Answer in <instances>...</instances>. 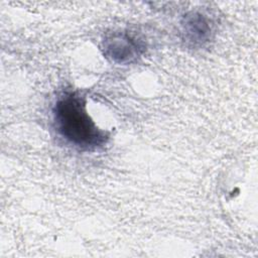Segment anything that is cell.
I'll return each mask as SVG.
<instances>
[{"instance_id":"obj_1","label":"cell","mask_w":258,"mask_h":258,"mask_svg":"<svg viewBox=\"0 0 258 258\" xmlns=\"http://www.w3.org/2000/svg\"><path fill=\"white\" fill-rule=\"evenodd\" d=\"M52 112L56 132L70 144L82 150H95L106 144L109 136L89 116L81 93L66 92Z\"/></svg>"},{"instance_id":"obj_3","label":"cell","mask_w":258,"mask_h":258,"mask_svg":"<svg viewBox=\"0 0 258 258\" xmlns=\"http://www.w3.org/2000/svg\"><path fill=\"white\" fill-rule=\"evenodd\" d=\"M185 39L194 43H204L211 38L212 26L209 19L198 12L185 15L182 23Z\"/></svg>"},{"instance_id":"obj_2","label":"cell","mask_w":258,"mask_h":258,"mask_svg":"<svg viewBox=\"0 0 258 258\" xmlns=\"http://www.w3.org/2000/svg\"><path fill=\"white\" fill-rule=\"evenodd\" d=\"M106 54L118 62L130 61L139 55L141 45L126 33H114L104 41Z\"/></svg>"}]
</instances>
